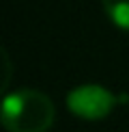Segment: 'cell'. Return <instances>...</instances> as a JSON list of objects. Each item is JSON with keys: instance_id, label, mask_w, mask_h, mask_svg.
<instances>
[{"instance_id": "1", "label": "cell", "mask_w": 129, "mask_h": 132, "mask_svg": "<svg viewBox=\"0 0 129 132\" xmlns=\"http://www.w3.org/2000/svg\"><path fill=\"white\" fill-rule=\"evenodd\" d=\"M54 115L52 100L37 89L13 91L2 102V126L9 132H47Z\"/></svg>"}, {"instance_id": "2", "label": "cell", "mask_w": 129, "mask_h": 132, "mask_svg": "<svg viewBox=\"0 0 129 132\" xmlns=\"http://www.w3.org/2000/svg\"><path fill=\"white\" fill-rule=\"evenodd\" d=\"M129 95H114L112 91H107L105 87L99 85H82L67 95V106L73 115L82 119H103L107 117L114 106L127 102Z\"/></svg>"}, {"instance_id": "3", "label": "cell", "mask_w": 129, "mask_h": 132, "mask_svg": "<svg viewBox=\"0 0 129 132\" xmlns=\"http://www.w3.org/2000/svg\"><path fill=\"white\" fill-rule=\"evenodd\" d=\"M103 11L114 22V26L129 30V0H101Z\"/></svg>"}]
</instances>
